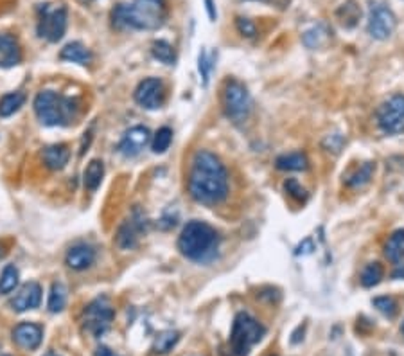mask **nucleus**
<instances>
[{"label":"nucleus","mask_w":404,"mask_h":356,"mask_svg":"<svg viewBox=\"0 0 404 356\" xmlns=\"http://www.w3.org/2000/svg\"><path fill=\"white\" fill-rule=\"evenodd\" d=\"M189 192L203 206H216L228 197V175L218 155L196 151L189 169Z\"/></svg>","instance_id":"obj_1"},{"label":"nucleus","mask_w":404,"mask_h":356,"mask_svg":"<svg viewBox=\"0 0 404 356\" xmlns=\"http://www.w3.org/2000/svg\"><path fill=\"white\" fill-rule=\"evenodd\" d=\"M168 19L165 0H133L132 4H119L112 11V20L117 29L154 31Z\"/></svg>","instance_id":"obj_2"},{"label":"nucleus","mask_w":404,"mask_h":356,"mask_svg":"<svg viewBox=\"0 0 404 356\" xmlns=\"http://www.w3.org/2000/svg\"><path fill=\"white\" fill-rule=\"evenodd\" d=\"M219 245L218 233L205 221H189L183 227L182 234L178 237V248L187 259L191 261H209L216 254Z\"/></svg>","instance_id":"obj_3"},{"label":"nucleus","mask_w":404,"mask_h":356,"mask_svg":"<svg viewBox=\"0 0 404 356\" xmlns=\"http://www.w3.org/2000/svg\"><path fill=\"white\" fill-rule=\"evenodd\" d=\"M79 105L72 97H65L58 92L41 90L34 97V114L46 126H67L77 117Z\"/></svg>","instance_id":"obj_4"},{"label":"nucleus","mask_w":404,"mask_h":356,"mask_svg":"<svg viewBox=\"0 0 404 356\" xmlns=\"http://www.w3.org/2000/svg\"><path fill=\"white\" fill-rule=\"evenodd\" d=\"M266 329L259 320L241 311L234 319L230 331V349L236 356H246L255 344L263 340Z\"/></svg>","instance_id":"obj_5"},{"label":"nucleus","mask_w":404,"mask_h":356,"mask_svg":"<svg viewBox=\"0 0 404 356\" xmlns=\"http://www.w3.org/2000/svg\"><path fill=\"white\" fill-rule=\"evenodd\" d=\"M68 13L63 4H41L38 6V37L56 43L65 37Z\"/></svg>","instance_id":"obj_6"},{"label":"nucleus","mask_w":404,"mask_h":356,"mask_svg":"<svg viewBox=\"0 0 404 356\" xmlns=\"http://www.w3.org/2000/svg\"><path fill=\"white\" fill-rule=\"evenodd\" d=\"M223 110H225V115L234 123H243L248 119L252 112V97L243 83L236 79L227 81L225 90H223Z\"/></svg>","instance_id":"obj_7"},{"label":"nucleus","mask_w":404,"mask_h":356,"mask_svg":"<svg viewBox=\"0 0 404 356\" xmlns=\"http://www.w3.org/2000/svg\"><path fill=\"white\" fill-rule=\"evenodd\" d=\"M114 317L115 310L108 297H97L83 311V326H85V331H88V333L94 335L96 338L103 337L110 329L112 322H114Z\"/></svg>","instance_id":"obj_8"},{"label":"nucleus","mask_w":404,"mask_h":356,"mask_svg":"<svg viewBox=\"0 0 404 356\" xmlns=\"http://www.w3.org/2000/svg\"><path fill=\"white\" fill-rule=\"evenodd\" d=\"M377 124L388 135L404 132V96L395 94L377 108Z\"/></svg>","instance_id":"obj_9"},{"label":"nucleus","mask_w":404,"mask_h":356,"mask_svg":"<svg viewBox=\"0 0 404 356\" xmlns=\"http://www.w3.org/2000/svg\"><path fill=\"white\" fill-rule=\"evenodd\" d=\"M395 28H397V19H395L394 11L383 4L374 6L368 17V34L376 40H386L394 34Z\"/></svg>","instance_id":"obj_10"},{"label":"nucleus","mask_w":404,"mask_h":356,"mask_svg":"<svg viewBox=\"0 0 404 356\" xmlns=\"http://www.w3.org/2000/svg\"><path fill=\"white\" fill-rule=\"evenodd\" d=\"M164 85L156 78H148L139 83L135 90V101L142 108L145 110H156L164 105Z\"/></svg>","instance_id":"obj_11"},{"label":"nucleus","mask_w":404,"mask_h":356,"mask_svg":"<svg viewBox=\"0 0 404 356\" xmlns=\"http://www.w3.org/2000/svg\"><path fill=\"white\" fill-rule=\"evenodd\" d=\"M144 221L145 219L142 218L141 212L135 210V215L132 216L130 219H126L117 230V237H115V241H117V247L123 248V250H132V248L137 247V243H139V236L144 230Z\"/></svg>","instance_id":"obj_12"},{"label":"nucleus","mask_w":404,"mask_h":356,"mask_svg":"<svg viewBox=\"0 0 404 356\" xmlns=\"http://www.w3.org/2000/svg\"><path fill=\"white\" fill-rule=\"evenodd\" d=\"M151 141V133L145 126H133L119 142V153L124 157H137Z\"/></svg>","instance_id":"obj_13"},{"label":"nucleus","mask_w":404,"mask_h":356,"mask_svg":"<svg viewBox=\"0 0 404 356\" xmlns=\"http://www.w3.org/2000/svg\"><path fill=\"white\" fill-rule=\"evenodd\" d=\"M41 302V286L34 281L23 284L19 292L14 293V297L10 301L11 310L17 313H23V311L34 310L40 306Z\"/></svg>","instance_id":"obj_14"},{"label":"nucleus","mask_w":404,"mask_h":356,"mask_svg":"<svg viewBox=\"0 0 404 356\" xmlns=\"http://www.w3.org/2000/svg\"><path fill=\"white\" fill-rule=\"evenodd\" d=\"M22 61V47L13 34L0 32V69H11Z\"/></svg>","instance_id":"obj_15"},{"label":"nucleus","mask_w":404,"mask_h":356,"mask_svg":"<svg viewBox=\"0 0 404 356\" xmlns=\"http://www.w3.org/2000/svg\"><path fill=\"white\" fill-rule=\"evenodd\" d=\"M41 338H43V329L32 322H22L13 329L14 344L22 349H28V351L37 349L41 344Z\"/></svg>","instance_id":"obj_16"},{"label":"nucleus","mask_w":404,"mask_h":356,"mask_svg":"<svg viewBox=\"0 0 404 356\" xmlns=\"http://www.w3.org/2000/svg\"><path fill=\"white\" fill-rule=\"evenodd\" d=\"M94 261H96V250L87 243H77V245L68 248L67 256H65V263H67L68 268L76 270V272L90 268L94 265Z\"/></svg>","instance_id":"obj_17"},{"label":"nucleus","mask_w":404,"mask_h":356,"mask_svg":"<svg viewBox=\"0 0 404 356\" xmlns=\"http://www.w3.org/2000/svg\"><path fill=\"white\" fill-rule=\"evenodd\" d=\"M70 150L67 144H50L43 150V162L52 171H61L68 164Z\"/></svg>","instance_id":"obj_18"},{"label":"nucleus","mask_w":404,"mask_h":356,"mask_svg":"<svg viewBox=\"0 0 404 356\" xmlns=\"http://www.w3.org/2000/svg\"><path fill=\"white\" fill-rule=\"evenodd\" d=\"M59 58L65 59V61H72V63L88 65L92 61V52L90 49L83 46L81 41H70L61 49Z\"/></svg>","instance_id":"obj_19"},{"label":"nucleus","mask_w":404,"mask_h":356,"mask_svg":"<svg viewBox=\"0 0 404 356\" xmlns=\"http://www.w3.org/2000/svg\"><path fill=\"white\" fill-rule=\"evenodd\" d=\"M103 177H105V164H103V160H92L90 164L87 166V169H85V173H83L85 189L90 192L97 191V188L103 182Z\"/></svg>","instance_id":"obj_20"},{"label":"nucleus","mask_w":404,"mask_h":356,"mask_svg":"<svg viewBox=\"0 0 404 356\" xmlns=\"http://www.w3.org/2000/svg\"><path fill=\"white\" fill-rule=\"evenodd\" d=\"M385 254L386 257L395 263V265H401L404 261V228L401 230H395L390 236V239L386 241L385 245Z\"/></svg>","instance_id":"obj_21"},{"label":"nucleus","mask_w":404,"mask_h":356,"mask_svg":"<svg viewBox=\"0 0 404 356\" xmlns=\"http://www.w3.org/2000/svg\"><path fill=\"white\" fill-rule=\"evenodd\" d=\"M338 20L341 22V26L345 28H354L358 20L361 19V8L358 6L356 0H347L345 4H341L336 11Z\"/></svg>","instance_id":"obj_22"},{"label":"nucleus","mask_w":404,"mask_h":356,"mask_svg":"<svg viewBox=\"0 0 404 356\" xmlns=\"http://www.w3.org/2000/svg\"><path fill=\"white\" fill-rule=\"evenodd\" d=\"M180 340V333L173 331V329H165V331H160L153 340V351L156 355H168L171 349L178 344Z\"/></svg>","instance_id":"obj_23"},{"label":"nucleus","mask_w":404,"mask_h":356,"mask_svg":"<svg viewBox=\"0 0 404 356\" xmlns=\"http://www.w3.org/2000/svg\"><path fill=\"white\" fill-rule=\"evenodd\" d=\"M275 164L282 171H305L307 169V157L304 153H286V155L277 157Z\"/></svg>","instance_id":"obj_24"},{"label":"nucleus","mask_w":404,"mask_h":356,"mask_svg":"<svg viewBox=\"0 0 404 356\" xmlns=\"http://www.w3.org/2000/svg\"><path fill=\"white\" fill-rule=\"evenodd\" d=\"M374 169H376V164H374V162H365V164H361L356 171H352V173L347 177V186L356 189L367 186V184L370 182V178H372Z\"/></svg>","instance_id":"obj_25"},{"label":"nucleus","mask_w":404,"mask_h":356,"mask_svg":"<svg viewBox=\"0 0 404 356\" xmlns=\"http://www.w3.org/2000/svg\"><path fill=\"white\" fill-rule=\"evenodd\" d=\"M26 103V96L22 92H11V94H6L2 99H0V117H11L13 114H17L20 108Z\"/></svg>","instance_id":"obj_26"},{"label":"nucleus","mask_w":404,"mask_h":356,"mask_svg":"<svg viewBox=\"0 0 404 356\" xmlns=\"http://www.w3.org/2000/svg\"><path fill=\"white\" fill-rule=\"evenodd\" d=\"M50 313H59L67 306V288L61 283H54L50 286L49 302H47Z\"/></svg>","instance_id":"obj_27"},{"label":"nucleus","mask_w":404,"mask_h":356,"mask_svg":"<svg viewBox=\"0 0 404 356\" xmlns=\"http://www.w3.org/2000/svg\"><path fill=\"white\" fill-rule=\"evenodd\" d=\"M20 272L14 265H8L0 275V293H11L19 286Z\"/></svg>","instance_id":"obj_28"},{"label":"nucleus","mask_w":404,"mask_h":356,"mask_svg":"<svg viewBox=\"0 0 404 356\" xmlns=\"http://www.w3.org/2000/svg\"><path fill=\"white\" fill-rule=\"evenodd\" d=\"M327 40L329 31L325 26H316V28L309 29L307 32H304V43L309 49H318V47H322Z\"/></svg>","instance_id":"obj_29"},{"label":"nucleus","mask_w":404,"mask_h":356,"mask_svg":"<svg viewBox=\"0 0 404 356\" xmlns=\"http://www.w3.org/2000/svg\"><path fill=\"white\" fill-rule=\"evenodd\" d=\"M151 52H153V56L159 61H162V63L165 65H173L174 59H176V56H174V49L171 43H168V41L164 40H159L154 41L153 46H151Z\"/></svg>","instance_id":"obj_30"},{"label":"nucleus","mask_w":404,"mask_h":356,"mask_svg":"<svg viewBox=\"0 0 404 356\" xmlns=\"http://www.w3.org/2000/svg\"><path fill=\"white\" fill-rule=\"evenodd\" d=\"M383 279V266L379 263H368L361 272V284L365 288H372L379 284Z\"/></svg>","instance_id":"obj_31"},{"label":"nucleus","mask_w":404,"mask_h":356,"mask_svg":"<svg viewBox=\"0 0 404 356\" xmlns=\"http://www.w3.org/2000/svg\"><path fill=\"white\" fill-rule=\"evenodd\" d=\"M171 141H173V132H171V128L164 126V128H160L159 132L154 133L151 148H153L154 153H164L171 146Z\"/></svg>","instance_id":"obj_32"},{"label":"nucleus","mask_w":404,"mask_h":356,"mask_svg":"<svg viewBox=\"0 0 404 356\" xmlns=\"http://www.w3.org/2000/svg\"><path fill=\"white\" fill-rule=\"evenodd\" d=\"M374 306L381 311L383 315L388 317V319H394L395 313H397V302L392 297H376L374 299Z\"/></svg>","instance_id":"obj_33"},{"label":"nucleus","mask_w":404,"mask_h":356,"mask_svg":"<svg viewBox=\"0 0 404 356\" xmlns=\"http://www.w3.org/2000/svg\"><path fill=\"white\" fill-rule=\"evenodd\" d=\"M236 28L237 31L246 38H254L257 34V28H255V23L252 22L250 19H245V17H237L236 19Z\"/></svg>","instance_id":"obj_34"},{"label":"nucleus","mask_w":404,"mask_h":356,"mask_svg":"<svg viewBox=\"0 0 404 356\" xmlns=\"http://www.w3.org/2000/svg\"><path fill=\"white\" fill-rule=\"evenodd\" d=\"M343 142H345L343 135H340V133H332V135H327V137L323 139L322 146L327 151H332V153H340Z\"/></svg>","instance_id":"obj_35"},{"label":"nucleus","mask_w":404,"mask_h":356,"mask_svg":"<svg viewBox=\"0 0 404 356\" xmlns=\"http://www.w3.org/2000/svg\"><path fill=\"white\" fill-rule=\"evenodd\" d=\"M284 188H286V191L290 192L291 197L296 198V200H305V198H307V195H305L304 189L300 188V184L296 182V180H293V178H290V180L284 184Z\"/></svg>","instance_id":"obj_36"},{"label":"nucleus","mask_w":404,"mask_h":356,"mask_svg":"<svg viewBox=\"0 0 404 356\" xmlns=\"http://www.w3.org/2000/svg\"><path fill=\"white\" fill-rule=\"evenodd\" d=\"M209 58H207V52L205 50H201L200 52V65H198V69H200V74L201 78H203V83L207 85V81H209Z\"/></svg>","instance_id":"obj_37"},{"label":"nucleus","mask_w":404,"mask_h":356,"mask_svg":"<svg viewBox=\"0 0 404 356\" xmlns=\"http://www.w3.org/2000/svg\"><path fill=\"white\" fill-rule=\"evenodd\" d=\"M205 4H207V11H209L210 20H216V10H214V2H212V0H205Z\"/></svg>","instance_id":"obj_38"},{"label":"nucleus","mask_w":404,"mask_h":356,"mask_svg":"<svg viewBox=\"0 0 404 356\" xmlns=\"http://www.w3.org/2000/svg\"><path fill=\"white\" fill-rule=\"evenodd\" d=\"M96 356H115V355L112 351H110L108 347H103V346H101L99 349H97V351H96Z\"/></svg>","instance_id":"obj_39"},{"label":"nucleus","mask_w":404,"mask_h":356,"mask_svg":"<svg viewBox=\"0 0 404 356\" xmlns=\"http://www.w3.org/2000/svg\"><path fill=\"white\" fill-rule=\"evenodd\" d=\"M4 254H6V250L2 247H0V259H2V257H4Z\"/></svg>","instance_id":"obj_40"},{"label":"nucleus","mask_w":404,"mask_h":356,"mask_svg":"<svg viewBox=\"0 0 404 356\" xmlns=\"http://www.w3.org/2000/svg\"><path fill=\"white\" fill-rule=\"evenodd\" d=\"M46 356H59V355H56V353H52V351H50V353H47Z\"/></svg>","instance_id":"obj_41"},{"label":"nucleus","mask_w":404,"mask_h":356,"mask_svg":"<svg viewBox=\"0 0 404 356\" xmlns=\"http://www.w3.org/2000/svg\"><path fill=\"white\" fill-rule=\"evenodd\" d=\"M81 2H85V4H87V2H92V0H81Z\"/></svg>","instance_id":"obj_42"},{"label":"nucleus","mask_w":404,"mask_h":356,"mask_svg":"<svg viewBox=\"0 0 404 356\" xmlns=\"http://www.w3.org/2000/svg\"><path fill=\"white\" fill-rule=\"evenodd\" d=\"M401 329H403V335H404V322H403V328H401Z\"/></svg>","instance_id":"obj_43"},{"label":"nucleus","mask_w":404,"mask_h":356,"mask_svg":"<svg viewBox=\"0 0 404 356\" xmlns=\"http://www.w3.org/2000/svg\"><path fill=\"white\" fill-rule=\"evenodd\" d=\"M0 356H8V355H0Z\"/></svg>","instance_id":"obj_44"}]
</instances>
